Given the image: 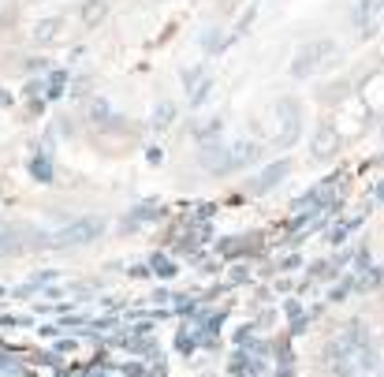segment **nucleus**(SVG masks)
Instances as JSON below:
<instances>
[{
  "label": "nucleus",
  "instance_id": "obj_1",
  "mask_svg": "<svg viewBox=\"0 0 384 377\" xmlns=\"http://www.w3.org/2000/svg\"><path fill=\"white\" fill-rule=\"evenodd\" d=\"M325 53H332V42H313V45H306L299 53V60L291 64V75H295V79H302V75H310L317 64L325 60Z\"/></svg>",
  "mask_w": 384,
  "mask_h": 377
},
{
  "label": "nucleus",
  "instance_id": "obj_3",
  "mask_svg": "<svg viewBox=\"0 0 384 377\" xmlns=\"http://www.w3.org/2000/svg\"><path fill=\"white\" fill-rule=\"evenodd\" d=\"M60 30H64V19H60V16L42 19V23L34 27V42H37V45H49V42H56V37H60Z\"/></svg>",
  "mask_w": 384,
  "mask_h": 377
},
{
  "label": "nucleus",
  "instance_id": "obj_2",
  "mask_svg": "<svg viewBox=\"0 0 384 377\" xmlns=\"http://www.w3.org/2000/svg\"><path fill=\"white\" fill-rule=\"evenodd\" d=\"M104 16H109V0H86V4L78 8V19H83V27H101Z\"/></svg>",
  "mask_w": 384,
  "mask_h": 377
}]
</instances>
